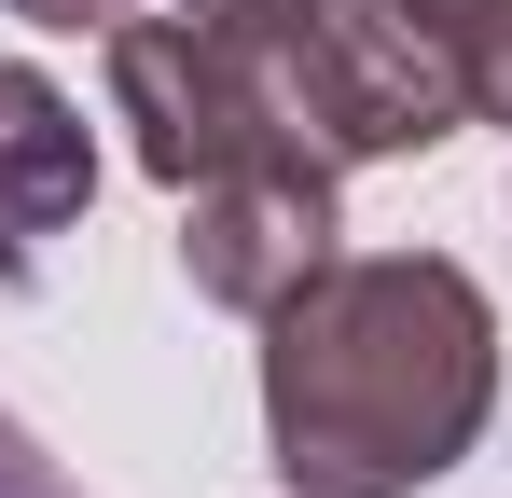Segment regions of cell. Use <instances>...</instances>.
<instances>
[{
    "instance_id": "obj_1",
    "label": "cell",
    "mask_w": 512,
    "mask_h": 498,
    "mask_svg": "<svg viewBox=\"0 0 512 498\" xmlns=\"http://www.w3.org/2000/svg\"><path fill=\"white\" fill-rule=\"evenodd\" d=\"M499 415V305L443 249L319 263L263 319V457L291 498H416Z\"/></svg>"
},
{
    "instance_id": "obj_2",
    "label": "cell",
    "mask_w": 512,
    "mask_h": 498,
    "mask_svg": "<svg viewBox=\"0 0 512 498\" xmlns=\"http://www.w3.org/2000/svg\"><path fill=\"white\" fill-rule=\"evenodd\" d=\"M277 111L319 139L333 166H402V153H443L471 125V83H457V42H429L402 0H305L277 42Z\"/></svg>"
},
{
    "instance_id": "obj_3",
    "label": "cell",
    "mask_w": 512,
    "mask_h": 498,
    "mask_svg": "<svg viewBox=\"0 0 512 498\" xmlns=\"http://www.w3.org/2000/svg\"><path fill=\"white\" fill-rule=\"evenodd\" d=\"M97 42H111V125H125V153L153 166L167 194L277 153V139H305L277 111V83H263V42L208 28V14H125Z\"/></svg>"
},
{
    "instance_id": "obj_4",
    "label": "cell",
    "mask_w": 512,
    "mask_h": 498,
    "mask_svg": "<svg viewBox=\"0 0 512 498\" xmlns=\"http://www.w3.org/2000/svg\"><path fill=\"white\" fill-rule=\"evenodd\" d=\"M333 153L319 139H277V153L222 166L180 194V277L222 305V319H277L319 263H333Z\"/></svg>"
},
{
    "instance_id": "obj_5",
    "label": "cell",
    "mask_w": 512,
    "mask_h": 498,
    "mask_svg": "<svg viewBox=\"0 0 512 498\" xmlns=\"http://www.w3.org/2000/svg\"><path fill=\"white\" fill-rule=\"evenodd\" d=\"M97 208V139L42 70L0 56V277H42V236Z\"/></svg>"
},
{
    "instance_id": "obj_6",
    "label": "cell",
    "mask_w": 512,
    "mask_h": 498,
    "mask_svg": "<svg viewBox=\"0 0 512 498\" xmlns=\"http://www.w3.org/2000/svg\"><path fill=\"white\" fill-rule=\"evenodd\" d=\"M457 83H471V111H485V125H512V0L457 42Z\"/></svg>"
},
{
    "instance_id": "obj_7",
    "label": "cell",
    "mask_w": 512,
    "mask_h": 498,
    "mask_svg": "<svg viewBox=\"0 0 512 498\" xmlns=\"http://www.w3.org/2000/svg\"><path fill=\"white\" fill-rule=\"evenodd\" d=\"M0 498H84V485H70V471H56V457H42V443L0 415Z\"/></svg>"
},
{
    "instance_id": "obj_8",
    "label": "cell",
    "mask_w": 512,
    "mask_h": 498,
    "mask_svg": "<svg viewBox=\"0 0 512 498\" xmlns=\"http://www.w3.org/2000/svg\"><path fill=\"white\" fill-rule=\"evenodd\" d=\"M180 14H208V28H236V42H277L305 0H180Z\"/></svg>"
},
{
    "instance_id": "obj_9",
    "label": "cell",
    "mask_w": 512,
    "mask_h": 498,
    "mask_svg": "<svg viewBox=\"0 0 512 498\" xmlns=\"http://www.w3.org/2000/svg\"><path fill=\"white\" fill-rule=\"evenodd\" d=\"M14 14H28V28H125L139 0H14Z\"/></svg>"
},
{
    "instance_id": "obj_10",
    "label": "cell",
    "mask_w": 512,
    "mask_h": 498,
    "mask_svg": "<svg viewBox=\"0 0 512 498\" xmlns=\"http://www.w3.org/2000/svg\"><path fill=\"white\" fill-rule=\"evenodd\" d=\"M402 14H416L429 42H471V28H485V14H499V0H402Z\"/></svg>"
}]
</instances>
